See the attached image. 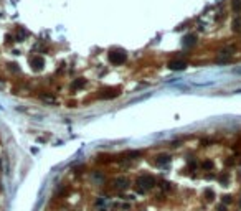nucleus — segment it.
<instances>
[{
	"mask_svg": "<svg viewBox=\"0 0 241 211\" xmlns=\"http://www.w3.org/2000/svg\"><path fill=\"white\" fill-rule=\"evenodd\" d=\"M216 211H226V205H223V203H221V205H218V206H216Z\"/></svg>",
	"mask_w": 241,
	"mask_h": 211,
	"instance_id": "nucleus-17",
	"label": "nucleus"
},
{
	"mask_svg": "<svg viewBox=\"0 0 241 211\" xmlns=\"http://www.w3.org/2000/svg\"><path fill=\"white\" fill-rule=\"evenodd\" d=\"M218 180L221 181V183H226V175H225V173H223V175H220V177H218Z\"/></svg>",
	"mask_w": 241,
	"mask_h": 211,
	"instance_id": "nucleus-18",
	"label": "nucleus"
},
{
	"mask_svg": "<svg viewBox=\"0 0 241 211\" xmlns=\"http://www.w3.org/2000/svg\"><path fill=\"white\" fill-rule=\"evenodd\" d=\"M0 167H2V163H0Z\"/></svg>",
	"mask_w": 241,
	"mask_h": 211,
	"instance_id": "nucleus-21",
	"label": "nucleus"
},
{
	"mask_svg": "<svg viewBox=\"0 0 241 211\" xmlns=\"http://www.w3.org/2000/svg\"><path fill=\"white\" fill-rule=\"evenodd\" d=\"M203 193H205V198H207L208 201H211V200L215 198V191H213V190H210V188H207Z\"/></svg>",
	"mask_w": 241,
	"mask_h": 211,
	"instance_id": "nucleus-9",
	"label": "nucleus"
},
{
	"mask_svg": "<svg viewBox=\"0 0 241 211\" xmlns=\"http://www.w3.org/2000/svg\"><path fill=\"white\" fill-rule=\"evenodd\" d=\"M125 58H127V55L124 51H111L109 53V61L113 65H122L125 61Z\"/></svg>",
	"mask_w": 241,
	"mask_h": 211,
	"instance_id": "nucleus-2",
	"label": "nucleus"
},
{
	"mask_svg": "<svg viewBox=\"0 0 241 211\" xmlns=\"http://www.w3.org/2000/svg\"><path fill=\"white\" fill-rule=\"evenodd\" d=\"M183 43H185V45H193V43H195V36H193V35L187 36V38H185V41H183Z\"/></svg>",
	"mask_w": 241,
	"mask_h": 211,
	"instance_id": "nucleus-13",
	"label": "nucleus"
},
{
	"mask_svg": "<svg viewBox=\"0 0 241 211\" xmlns=\"http://www.w3.org/2000/svg\"><path fill=\"white\" fill-rule=\"evenodd\" d=\"M233 8L238 12V10L241 8V0H235V2H233Z\"/></svg>",
	"mask_w": 241,
	"mask_h": 211,
	"instance_id": "nucleus-16",
	"label": "nucleus"
},
{
	"mask_svg": "<svg viewBox=\"0 0 241 211\" xmlns=\"http://www.w3.org/2000/svg\"><path fill=\"white\" fill-rule=\"evenodd\" d=\"M221 201H223V205H228V203H233V196L231 195H225L221 198Z\"/></svg>",
	"mask_w": 241,
	"mask_h": 211,
	"instance_id": "nucleus-11",
	"label": "nucleus"
},
{
	"mask_svg": "<svg viewBox=\"0 0 241 211\" xmlns=\"http://www.w3.org/2000/svg\"><path fill=\"white\" fill-rule=\"evenodd\" d=\"M235 73H236V74H241V68H239V69H235Z\"/></svg>",
	"mask_w": 241,
	"mask_h": 211,
	"instance_id": "nucleus-19",
	"label": "nucleus"
},
{
	"mask_svg": "<svg viewBox=\"0 0 241 211\" xmlns=\"http://www.w3.org/2000/svg\"><path fill=\"white\" fill-rule=\"evenodd\" d=\"M117 96H119L117 89H107L103 94H99V99H113V97H117Z\"/></svg>",
	"mask_w": 241,
	"mask_h": 211,
	"instance_id": "nucleus-3",
	"label": "nucleus"
},
{
	"mask_svg": "<svg viewBox=\"0 0 241 211\" xmlns=\"http://www.w3.org/2000/svg\"><path fill=\"white\" fill-rule=\"evenodd\" d=\"M157 158H159V160H157V165H159V167H162V165H169V163H170V157H169V155H159Z\"/></svg>",
	"mask_w": 241,
	"mask_h": 211,
	"instance_id": "nucleus-6",
	"label": "nucleus"
},
{
	"mask_svg": "<svg viewBox=\"0 0 241 211\" xmlns=\"http://www.w3.org/2000/svg\"><path fill=\"white\" fill-rule=\"evenodd\" d=\"M155 178L152 177V175H149V173H144V175H139L137 177V180H135V185L139 186V188H142V190H151V188H154L155 186Z\"/></svg>",
	"mask_w": 241,
	"mask_h": 211,
	"instance_id": "nucleus-1",
	"label": "nucleus"
},
{
	"mask_svg": "<svg viewBox=\"0 0 241 211\" xmlns=\"http://www.w3.org/2000/svg\"><path fill=\"white\" fill-rule=\"evenodd\" d=\"M233 27H235V30H236V31L241 30V18H236L235 22H233Z\"/></svg>",
	"mask_w": 241,
	"mask_h": 211,
	"instance_id": "nucleus-14",
	"label": "nucleus"
},
{
	"mask_svg": "<svg viewBox=\"0 0 241 211\" xmlns=\"http://www.w3.org/2000/svg\"><path fill=\"white\" fill-rule=\"evenodd\" d=\"M213 167H215V163H213L211 160H205L203 163H201V168H203V170H213Z\"/></svg>",
	"mask_w": 241,
	"mask_h": 211,
	"instance_id": "nucleus-8",
	"label": "nucleus"
},
{
	"mask_svg": "<svg viewBox=\"0 0 241 211\" xmlns=\"http://www.w3.org/2000/svg\"><path fill=\"white\" fill-rule=\"evenodd\" d=\"M160 188H162V190H170V183L162 180V181H160Z\"/></svg>",
	"mask_w": 241,
	"mask_h": 211,
	"instance_id": "nucleus-15",
	"label": "nucleus"
},
{
	"mask_svg": "<svg viewBox=\"0 0 241 211\" xmlns=\"http://www.w3.org/2000/svg\"><path fill=\"white\" fill-rule=\"evenodd\" d=\"M239 205H241V200H239Z\"/></svg>",
	"mask_w": 241,
	"mask_h": 211,
	"instance_id": "nucleus-20",
	"label": "nucleus"
},
{
	"mask_svg": "<svg viewBox=\"0 0 241 211\" xmlns=\"http://www.w3.org/2000/svg\"><path fill=\"white\" fill-rule=\"evenodd\" d=\"M33 66H35V68H41V66H43V59H41V58H35L33 59Z\"/></svg>",
	"mask_w": 241,
	"mask_h": 211,
	"instance_id": "nucleus-12",
	"label": "nucleus"
},
{
	"mask_svg": "<svg viewBox=\"0 0 241 211\" xmlns=\"http://www.w3.org/2000/svg\"><path fill=\"white\" fill-rule=\"evenodd\" d=\"M114 183H116V186H117V188H127L129 181H127V178H124V177H119V178H117L116 181H114Z\"/></svg>",
	"mask_w": 241,
	"mask_h": 211,
	"instance_id": "nucleus-5",
	"label": "nucleus"
},
{
	"mask_svg": "<svg viewBox=\"0 0 241 211\" xmlns=\"http://www.w3.org/2000/svg\"><path fill=\"white\" fill-rule=\"evenodd\" d=\"M83 86H84V79H83V78H78V79L75 81V83L71 84V87H73L75 91H76V89H81Z\"/></svg>",
	"mask_w": 241,
	"mask_h": 211,
	"instance_id": "nucleus-7",
	"label": "nucleus"
},
{
	"mask_svg": "<svg viewBox=\"0 0 241 211\" xmlns=\"http://www.w3.org/2000/svg\"><path fill=\"white\" fill-rule=\"evenodd\" d=\"M169 68L173 69V71H182V69L187 68V63H185V61H170L169 63Z\"/></svg>",
	"mask_w": 241,
	"mask_h": 211,
	"instance_id": "nucleus-4",
	"label": "nucleus"
},
{
	"mask_svg": "<svg viewBox=\"0 0 241 211\" xmlns=\"http://www.w3.org/2000/svg\"><path fill=\"white\" fill-rule=\"evenodd\" d=\"M127 157L129 158H137V157H141V152H139V150H131V152H127Z\"/></svg>",
	"mask_w": 241,
	"mask_h": 211,
	"instance_id": "nucleus-10",
	"label": "nucleus"
}]
</instances>
